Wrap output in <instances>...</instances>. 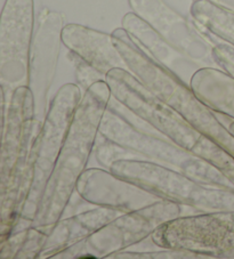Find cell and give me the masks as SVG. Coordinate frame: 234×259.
Instances as JSON below:
<instances>
[{"mask_svg":"<svg viewBox=\"0 0 234 259\" xmlns=\"http://www.w3.org/2000/svg\"><path fill=\"white\" fill-rule=\"evenodd\" d=\"M110 97L111 91L105 80L93 83L85 92L40 200L32 227L48 231L64 215L76 183L87 169Z\"/></svg>","mask_w":234,"mask_h":259,"instance_id":"cell-1","label":"cell"},{"mask_svg":"<svg viewBox=\"0 0 234 259\" xmlns=\"http://www.w3.org/2000/svg\"><path fill=\"white\" fill-rule=\"evenodd\" d=\"M111 34L130 73L201 135L208 137L234 157V136L220 121L217 113L197 96L191 86L153 61L124 28L115 29Z\"/></svg>","mask_w":234,"mask_h":259,"instance_id":"cell-2","label":"cell"},{"mask_svg":"<svg viewBox=\"0 0 234 259\" xmlns=\"http://www.w3.org/2000/svg\"><path fill=\"white\" fill-rule=\"evenodd\" d=\"M83 95L78 84L66 83L58 89L49 103L46 117L43 120L29 155L22 185L24 205L13 232L26 229L32 224Z\"/></svg>","mask_w":234,"mask_h":259,"instance_id":"cell-3","label":"cell"},{"mask_svg":"<svg viewBox=\"0 0 234 259\" xmlns=\"http://www.w3.org/2000/svg\"><path fill=\"white\" fill-rule=\"evenodd\" d=\"M110 171L144 190L198 213L234 211V190L211 186L182 172L142 160L112 164Z\"/></svg>","mask_w":234,"mask_h":259,"instance_id":"cell-4","label":"cell"},{"mask_svg":"<svg viewBox=\"0 0 234 259\" xmlns=\"http://www.w3.org/2000/svg\"><path fill=\"white\" fill-rule=\"evenodd\" d=\"M100 134L137 152L146 161L182 172L207 185L234 190L231 183L208 161L163 135L137 131L107 109L102 119Z\"/></svg>","mask_w":234,"mask_h":259,"instance_id":"cell-5","label":"cell"},{"mask_svg":"<svg viewBox=\"0 0 234 259\" xmlns=\"http://www.w3.org/2000/svg\"><path fill=\"white\" fill-rule=\"evenodd\" d=\"M184 209L187 208L172 201L161 200L138 210L125 212L52 259H107L151 238L166 223L185 216Z\"/></svg>","mask_w":234,"mask_h":259,"instance_id":"cell-6","label":"cell"},{"mask_svg":"<svg viewBox=\"0 0 234 259\" xmlns=\"http://www.w3.org/2000/svg\"><path fill=\"white\" fill-rule=\"evenodd\" d=\"M105 81L109 84L112 96L154 127L161 135L188 151L199 142L201 134L148 91L129 71L111 70L106 74Z\"/></svg>","mask_w":234,"mask_h":259,"instance_id":"cell-7","label":"cell"},{"mask_svg":"<svg viewBox=\"0 0 234 259\" xmlns=\"http://www.w3.org/2000/svg\"><path fill=\"white\" fill-rule=\"evenodd\" d=\"M33 28V0H6L0 20V83L3 97H12L15 89L28 86Z\"/></svg>","mask_w":234,"mask_h":259,"instance_id":"cell-8","label":"cell"},{"mask_svg":"<svg viewBox=\"0 0 234 259\" xmlns=\"http://www.w3.org/2000/svg\"><path fill=\"white\" fill-rule=\"evenodd\" d=\"M128 3L135 14L198 65L219 69L213 55L215 44L165 0H128Z\"/></svg>","mask_w":234,"mask_h":259,"instance_id":"cell-9","label":"cell"},{"mask_svg":"<svg viewBox=\"0 0 234 259\" xmlns=\"http://www.w3.org/2000/svg\"><path fill=\"white\" fill-rule=\"evenodd\" d=\"M64 26L62 13L44 8L31 44L28 87L33 95L35 117L42 122L48 111V95L55 78Z\"/></svg>","mask_w":234,"mask_h":259,"instance_id":"cell-10","label":"cell"},{"mask_svg":"<svg viewBox=\"0 0 234 259\" xmlns=\"http://www.w3.org/2000/svg\"><path fill=\"white\" fill-rule=\"evenodd\" d=\"M75 193L95 207L130 212L161 201L159 196L144 190L104 168H89L80 176Z\"/></svg>","mask_w":234,"mask_h":259,"instance_id":"cell-11","label":"cell"},{"mask_svg":"<svg viewBox=\"0 0 234 259\" xmlns=\"http://www.w3.org/2000/svg\"><path fill=\"white\" fill-rule=\"evenodd\" d=\"M121 28L127 31L135 44L153 61L164 66L188 86L194 74L202 69L187 55L161 37L150 24L134 12L127 13L124 16Z\"/></svg>","mask_w":234,"mask_h":259,"instance_id":"cell-12","label":"cell"},{"mask_svg":"<svg viewBox=\"0 0 234 259\" xmlns=\"http://www.w3.org/2000/svg\"><path fill=\"white\" fill-rule=\"evenodd\" d=\"M125 212L104 207H93L69 217L63 216L48 230L38 259H52L63 250L79 243L107 223Z\"/></svg>","mask_w":234,"mask_h":259,"instance_id":"cell-13","label":"cell"},{"mask_svg":"<svg viewBox=\"0 0 234 259\" xmlns=\"http://www.w3.org/2000/svg\"><path fill=\"white\" fill-rule=\"evenodd\" d=\"M62 41L69 52L82 57L103 74L113 69L128 70L127 64L116 49L112 34L80 24H66Z\"/></svg>","mask_w":234,"mask_h":259,"instance_id":"cell-14","label":"cell"},{"mask_svg":"<svg viewBox=\"0 0 234 259\" xmlns=\"http://www.w3.org/2000/svg\"><path fill=\"white\" fill-rule=\"evenodd\" d=\"M193 21L214 37L234 46V12L207 0H196L191 5Z\"/></svg>","mask_w":234,"mask_h":259,"instance_id":"cell-15","label":"cell"},{"mask_svg":"<svg viewBox=\"0 0 234 259\" xmlns=\"http://www.w3.org/2000/svg\"><path fill=\"white\" fill-rule=\"evenodd\" d=\"M47 232L32 226L12 232L6 239L0 240V258L38 259Z\"/></svg>","mask_w":234,"mask_h":259,"instance_id":"cell-16","label":"cell"},{"mask_svg":"<svg viewBox=\"0 0 234 259\" xmlns=\"http://www.w3.org/2000/svg\"><path fill=\"white\" fill-rule=\"evenodd\" d=\"M191 152L213 164L234 186V157L232 154L204 135L200 137Z\"/></svg>","mask_w":234,"mask_h":259,"instance_id":"cell-17","label":"cell"},{"mask_svg":"<svg viewBox=\"0 0 234 259\" xmlns=\"http://www.w3.org/2000/svg\"><path fill=\"white\" fill-rule=\"evenodd\" d=\"M93 154L98 164H100V167L107 169V170H110L112 164L118 161H125V160L146 161L137 152L107 140L104 136H102L100 133H98V136L96 138Z\"/></svg>","mask_w":234,"mask_h":259,"instance_id":"cell-18","label":"cell"},{"mask_svg":"<svg viewBox=\"0 0 234 259\" xmlns=\"http://www.w3.org/2000/svg\"><path fill=\"white\" fill-rule=\"evenodd\" d=\"M107 259H214L207 254L188 251L183 249L160 248L134 251V250H125L118 253H114Z\"/></svg>","mask_w":234,"mask_h":259,"instance_id":"cell-19","label":"cell"},{"mask_svg":"<svg viewBox=\"0 0 234 259\" xmlns=\"http://www.w3.org/2000/svg\"><path fill=\"white\" fill-rule=\"evenodd\" d=\"M69 60L71 61V63L74 68L75 83L78 84L80 89H82L83 94H85V92H86L93 83L106 79L105 74L100 72L97 69L87 63L86 61L74 54V53L69 52Z\"/></svg>","mask_w":234,"mask_h":259,"instance_id":"cell-20","label":"cell"},{"mask_svg":"<svg viewBox=\"0 0 234 259\" xmlns=\"http://www.w3.org/2000/svg\"><path fill=\"white\" fill-rule=\"evenodd\" d=\"M207 2L213 3L215 5L226 8V10L234 12V0H207Z\"/></svg>","mask_w":234,"mask_h":259,"instance_id":"cell-21","label":"cell"}]
</instances>
